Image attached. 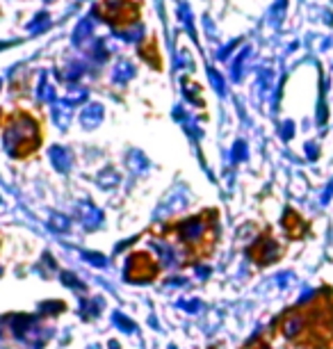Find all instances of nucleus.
Wrapping results in <instances>:
<instances>
[{
    "label": "nucleus",
    "instance_id": "obj_1",
    "mask_svg": "<svg viewBox=\"0 0 333 349\" xmlns=\"http://www.w3.org/2000/svg\"><path fill=\"white\" fill-rule=\"evenodd\" d=\"M140 9L142 5L137 0H103L98 11L114 27H128L135 21H140Z\"/></svg>",
    "mask_w": 333,
    "mask_h": 349
}]
</instances>
